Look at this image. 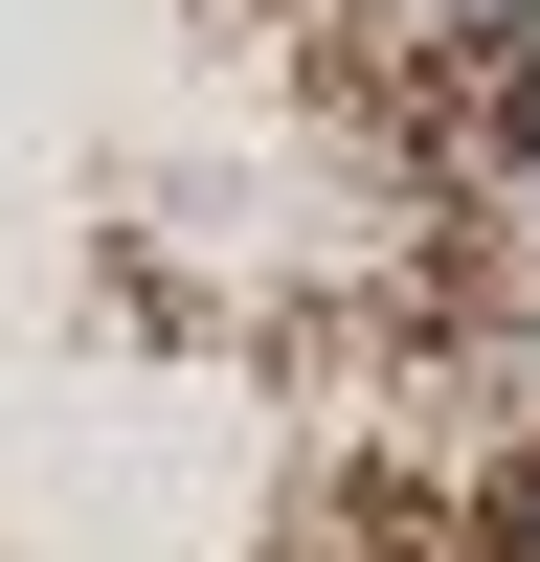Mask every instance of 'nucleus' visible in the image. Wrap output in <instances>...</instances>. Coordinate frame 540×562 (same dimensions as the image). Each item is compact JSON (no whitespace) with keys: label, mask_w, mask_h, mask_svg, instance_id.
I'll return each instance as SVG.
<instances>
[{"label":"nucleus","mask_w":540,"mask_h":562,"mask_svg":"<svg viewBox=\"0 0 540 562\" xmlns=\"http://www.w3.org/2000/svg\"><path fill=\"white\" fill-rule=\"evenodd\" d=\"M518 135H540V23H518Z\"/></svg>","instance_id":"obj_1"},{"label":"nucleus","mask_w":540,"mask_h":562,"mask_svg":"<svg viewBox=\"0 0 540 562\" xmlns=\"http://www.w3.org/2000/svg\"><path fill=\"white\" fill-rule=\"evenodd\" d=\"M518 270H540V180H518Z\"/></svg>","instance_id":"obj_2"},{"label":"nucleus","mask_w":540,"mask_h":562,"mask_svg":"<svg viewBox=\"0 0 540 562\" xmlns=\"http://www.w3.org/2000/svg\"><path fill=\"white\" fill-rule=\"evenodd\" d=\"M518 518H540V495H518Z\"/></svg>","instance_id":"obj_3"}]
</instances>
